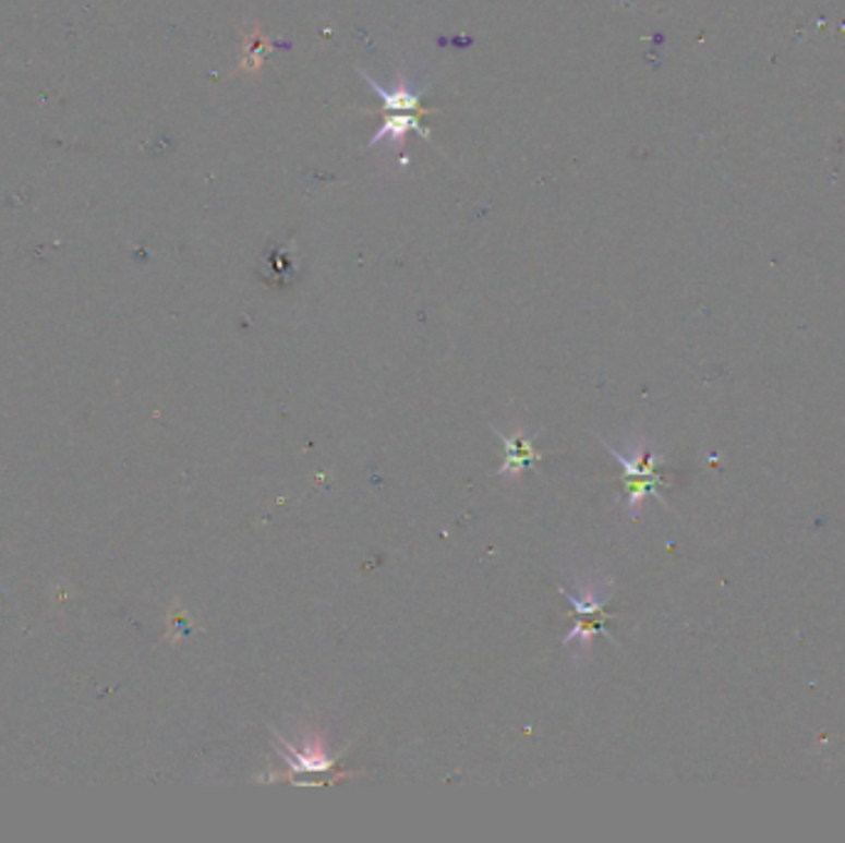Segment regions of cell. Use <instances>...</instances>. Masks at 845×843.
Wrapping results in <instances>:
<instances>
[{"mask_svg": "<svg viewBox=\"0 0 845 843\" xmlns=\"http://www.w3.org/2000/svg\"><path fill=\"white\" fill-rule=\"evenodd\" d=\"M559 594L569 599V604L574 606V614H576V626L571 628V634L564 638V643H571V641L589 643L596 634L606 636V614H603V604L608 601V594H601L599 589H589L587 594L574 597L571 591H566L564 587H559Z\"/></svg>", "mask_w": 845, "mask_h": 843, "instance_id": "obj_1", "label": "cell"}, {"mask_svg": "<svg viewBox=\"0 0 845 843\" xmlns=\"http://www.w3.org/2000/svg\"><path fill=\"white\" fill-rule=\"evenodd\" d=\"M603 446L608 448V453L613 458H616L620 462V468L626 470V478H628V493H630V507H638L640 499H643L645 493H653V485L657 483V478H650L653 475V466H655V458L650 450H638L636 460H628L626 456H620V453L608 446L606 441H603Z\"/></svg>", "mask_w": 845, "mask_h": 843, "instance_id": "obj_2", "label": "cell"}, {"mask_svg": "<svg viewBox=\"0 0 845 843\" xmlns=\"http://www.w3.org/2000/svg\"><path fill=\"white\" fill-rule=\"evenodd\" d=\"M359 75L364 77L369 82V87L374 89L376 95L381 97V109H378L381 115H386V112H413V115H421L423 117V115H433L435 112V109L423 107L421 92H415V89L408 87L406 80L398 82L394 89H386V87H381L376 80H371L369 72L359 70Z\"/></svg>", "mask_w": 845, "mask_h": 843, "instance_id": "obj_3", "label": "cell"}, {"mask_svg": "<svg viewBox=\"0 0 845 843\" xmlns=\"http://www.w3.org/2000/svg\"><path fill=\"white\" fill-rule=\"evenodd\" d=\"M495 433L499 435V441L505 443V462L503 468H499V475H517V472H522L527 466L542 460L540 453L534 450V435H527L522 431L507 435L499 429H495Z\"/></svg>", "mask_w": 845, "mask_h": 843, "instance_id": "obj_4", "label": "cell"}, {"mask_svg": "<svg viewBox=\"0 0 845 843\" xmlns=\"http://www.w3.org/2000/svg\"><path fill=\"white\" fill-rule=\"evenodd\" d=\"M411 132L418 136H423V139H431L428 127H423V122H421V115L386 112L384 124H381V129L376 132V136L371 139L369 146H376V144L384 142V139L386 142H401V139H406Z\"/></svg>", "mask_w": 845, "mask_h": 843, "instance_id": "obj_5", "label": "cell"}, {"mask_svg": "<svg viewBox=\"0 0 845 843\" xmlns=\"http://www.w3.org/2000/svg\"><path fill=\"white\" fill-rule=\"evenodd\" d=\"M275 747L285 762L294 769V772H304V774L329 772L334 762H337V759L329 757L327 752H322V749H314V747L297 749L290 743H285V739H280V745H275Z\"/></svg>", "mask_w": 845, "mask_h": 843, "instance_id": "obj_6", "label": "cell"}]
</instances>
